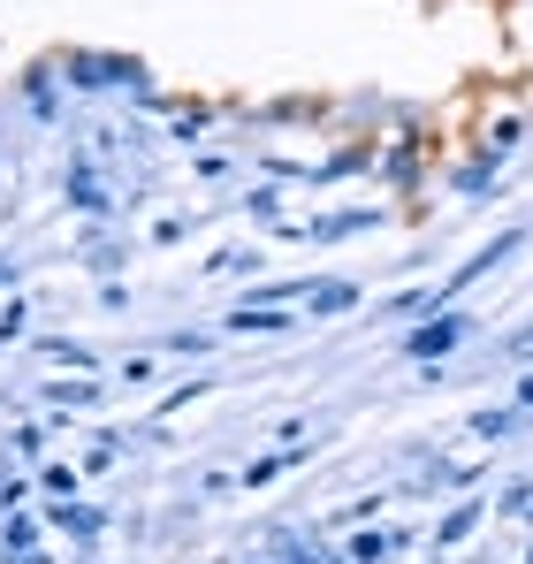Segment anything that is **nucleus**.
<instances>
[{
  "mask_svg": "<svg viewBox=\"0 0 533 564\" xmlns=\"http://www.w3.org/2000/svg\"><path fill=\"white\" fill-rule=\"evenodd\" d=\"M465 336H472V321H465V313H443L435 328H412V336H404V351H412V359H443V351H457Z\"/></svg>",
  "mask_w": 533,
  "mask_h": 564,
  "instance_id": "f257e3e1",
  "label": "nucleus"
},
{
  "mask_svg": "<svg viewBox=\"0 0 533 564\" xmlns=\"http://www.w3.org/2000/svg\"><path fill=\"white\" fill-rule=\"evenodd\" d=\"M297 321L282 313V305H237L229 313V336H290Z\"/></svg>",
  "mask_w": 533,
  "mask_h": 564,
  "instance_id": "f03ea898",
  "label": "nucleus"
},
{
  "mask_svg": "<svg viewBox=\"0 0 533 564\" xmlns=\"http://www.w3.org/2000/svg\"><path fill=\"white\" fill-rule=\"evenodd\" d=\"M519 245H526V237H519V229H503V237H496V245H488V252H472V260H465V268H457V282H443V290H435V297H449V290H465V282H480V275H488V268H496V260H511V252H519Z\"/></svg>",
  "mask_w": 533,
  "mask_h": 564,
  "instance_id": "7ed1b4c3",
  "label": "nucleus"
},
{
  "mask_svg": "<svg viewBox=\"0 0 533 564\" xmlns=\"http://www.w3.org/2000/svg\"><path fill=\"white\" fill-rule=\"evenodd\" d=\"M305 305H313V321H336V313H351V305H358V290H351V282H313Z\"/></svg>",
  "mask_w": 533,
  "mask_h": 564,
  "instance_id": "20e7f679",
  "label": "nucleus"
},
{
  "mask_svg": "<svg viewBox=\"0 0 533 564\" xmlns=\"http://www.w3.org/2000/svg\"><path fill=\"white\" fill-rule=\"evenodd\" d=\"M519 138H526V122H519V115H503V122L488 130V161H503V153H511Z\"/></svg>",
  "mask_w": 533,
  "mask_h": 564,
  "instance_id": "39448f33",
  "label": "nucleus"
},
{
  "mask_svg": "<svg viewBox=\"0 0 533 564\" xmlns=\"http://www.w3.org/2000/svg\"><path fill=\"white\" fill-rule=\"evenodd\" d=\"M472 527H480V503H457V511L443 519V542H465Z\"/></svg>",
  "mask_w": 533,
  "mask_h": 564,
  "instance_id": "423d86ee",
  "label": "nucleus"
},
{
  "mask_svg": "<svg viewBox=\"0 0 533 564\" xmlns=\"http://www.w3.org/2000/svg\"><path fill=\"white\" fill-rule=\"evenodd\" d=\"M381 557H389V534H358L344 564H381Z\"/></svg>",
  "mask_w": 533,
  "mask_h": 564,
  "instance_id": "0eeeda50",
  "label": "nucleus"
},
{
  "mask_svg": "<svg viewBox=\"0 0 533 564\" xmlns=\"http://www.w3.org/2000/svg\"><path fill=\"white\" fill-rule=\"evenodd\" d=\"M69 191H77V206H85V214H99V206H107V198H99V184H91L85 169H77V176H69Z\"/></svg>",
  "mask_w": 533,
  "mask_h": 564,
  "instance_id": "6e6552de",
  "label": "nucleus"
},
{
  "mask_svg": "<svg viewBox=\"0 0 533 564\" xmlns=\"http://www.w3.org/2000/svg\"><path fill=\"white\" fill-rule=\"evenodd\" d=\"M91 397H99L91 381H54V404H91Z\"/></svg>",
  "mask_w": 533,
  "mask_h": 564,
  "instance_id": "1a4fd4ad",
  "label": "nucleus"
},
{
  "mask_svg": "<svg viewBox=\"0 0 533 564\" xmlns=\"http://www.w3.org/2000/svg\"><path fill=\"white\" fill-rule=\"evenodd\" d=\"M15 336H23V305H8V313H0V344H15Z\"/></svg>",
  "mask_w": 533,
  "mask_h": 564,
  "instance_id": "9d476101",
  "label": "nucleus"
},
{
  "mask_svg": "<svg viewBox=\"0 0 533 564\" xmlns=\"http://www.w3.org/2000/svg\"><path fill=\"white\" fill-rule=\"evenodd\" d=\"M511 351H519V359H533V328H526V336H511Z\"/></svg>",
  "mask_w": 533,
  "mask_h": 564,
  "instance_id": "9b49d317",
  "label": "nucleus"
},
{
  "mask_svg": "<svg viewBox=\"0 0 533 564\" xmlns=\"http://www.w3.org/2000/svg\"><path fill=\"white\" fill-rule=\"evenodd\" d=\"M519 404H533V375H526V381H519Z\"/></svg>",
  "mask_w": 533,
  "mask_h": 564,
  "instance_id": "f8f14e48",
  "label": "nucleus"
}]
</instances>
